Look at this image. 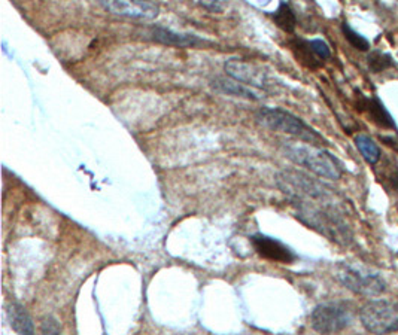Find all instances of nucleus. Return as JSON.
I'll list each match as a JSON object with an SVG mask.
<instances>
[{"instance_id": "obj_12", "label": "nucleus", "mask_w": 398, "mask_h": 335, "mask_svg": "<svg viewBox=\"0 0 398 335\" xmlns=\"http://www.w3.org/2000/svg\"><path fill=\"white\" fill-rule=\"evenodd\" d=\"M213 88L218 89V91L233 96V97H242V98H248V100H260L261 96L252 89L247 88L243 84L238 83L234 79H222V78H216L212 83Z\"/></svg>"}, {"instance_id": "obj_8", "label": "nucleus", "mask_w": 398, "mask_h": 335, "mask_svg": "<svg viewBox=\"0 0 398 335\" xmlns=\"http://www.w3.org/2000/svg\"><path fill=\"white\" fill-rule=\"evenodd\" d=\"M106 12L133 20L152 21L160 14V5L152 0H98Z\"/></svg>"}, {"instance_id": "obj_16", "label": "nucleus", "mask_w": 398, "mask_h": 335, "mask_svg": "<svg viewBox=\"0 0 398 335\" xmlns=\"http://www.w3.org/2000/svg\"><path fill=\"white\" fill-rule=\"evenodd\" d=\"M368 66L373 74H379V72H384L388 67L394 66V61L390 56H388V54H384L381 51H375L372 56L368 57Z\"/></svg>"}, {"instance_id": "obj_20", "label": "nucleus", "mask_w": 398, "mask_h": 335, "mask_svg": "<svg viewBox=\"0 0 398 335\" xmlns=\"http://www.w3.org/2000/svg\"><path fill=\"white\" fill-rule=\"evenodd\" d=\"M202 5L212 12H220L222 9V5H221L220 0H202Z\"/></svg>"}, {"instance_id": "obj_11", "label": "nucleus", "mask_w": 398, "mask_h": 335, "mask_svg": "<svg viewBox=\"0 0 398 335\" xmlns=\"http://www.w3.org/2000/svg\"><path fill=\"white\" fill-rule=\"evenodd\" d=\"M358 109L368 112L370 118H372V121H375L377 125L384 127V129H395L392 116L388 114V111L385 109V106L381 103V100H377V98H375V97L368 98V97H364L363 94H361Z\"/></svg>"}, {"instance_id": "obj_3", "label": "nucleus", "mask_w": 398, "mask_h": 335, "mask_svg": "<svg viewBox=\"0 0 398 335\" xmlns=\"http://www.w3.org/2000/svg\"><path fill=\"white\" fill-rule=\"evenodd\" d=\"M255 118L258 124L271 131L291 134L294 138L312 144L327 143L318 131H315L303 120L280 107H261Z\"/></svg>"}, {"instance_id": "obj_19", "label": "nucleus", "mask_w": 398, "mask_h": 335, "mask_svg": "<svg viewBox=\"0 0 398 335\" xmlns=\"http://www.w3.org/2000/svg\"><path fill=\"white\" fill-rule=\"evenodd\" d=\"M41 331L43 334H60L61 325L57 319H54V318H51V316H48V318L43 319V322L41 325Z\"/></svg>"}, {"instance_id": "obj_4", "label": "nucleus", "mask_w": 398, "mask_h": 335, "mask_svg": "<svg viewBox=\"0 0 398 335\" xmlns=\"http://www.w3.org/2000/svg\"><path fill=\"white\" fill-rule=\"evenodd\" d=\"M336 277L343 286L358 295L377 296L386 291L384 277L366 266L342 262L337 266Z\"/></svg>"}, {"instance_id": "obj_18", "label": "nucleus", "mask_w": 398, "mask_h": 335, "mask_svg": "<svg viewBox=\"0 0 398 335\" xmlns=\"http://www.w3.org/2000/svg\"><path fill=\"white\" fill-rule=\"evenodd\" d=\"M309 45H311V48L315 52L316 57H320L322 60H328L331 57L330 47L322 39H313L309 42Z\"/></svg>"}, {"instance_id": "obj_9", "label": "nucleus", "mask_w": 398, "mask_h": 335, "mask_svg": "<svg viewBox=\"0 0 398 335\" xmlns=\"http://www.w3.org/2000/svg\"><path fill=\"white\" fill-rule=\"evenodd\" d=\"M249 240L255 252L264 259L280 262V264H293L297 259L295 253L289 249L286 244L279 241L277 239L269 237L266 234H254L251 235Z\"/></svg>"}, {"instance_id": "obj_13", "label": "nucleus", "mask_w": 398, "mask_h": 335, "mask_svg": "<svg viewBox=\"0 0 398 335\" xmlns=\"http://www.w3.org/2000/svg\"><path fill=\"white\" fill-rule=\"evenodd\" d=\"M9 321H11V328L18 334H33L34 325L32 322L30 314L21 304L14 303L8 309Z\"/></svg>"}, {"instance_id": "obj_17", "label": "nucleus", "mask_w": 398, "mask_h": 335, "mask_svg": "<svg viewBox=\"0 0 398 335\" xmlns=\"http://www.w3.org/2000/svg\"><path fill=\"white\" fill-rule=\"evenodd\" d=\"M342 30H343V34H345L346 41L352 45V47L357 48L358 51H368V48H370L368 41L364 38V36H361L359 33H357L349 24H346V23L343 24Z\"/></svg>"}, {"instance_id": "obj_5", "label": "nucleus", "mask_w": 398, "mask_h": 335, "mask_svg": "<svg viewBox=\"0 0 398 335\" xmlns=\"http://www.w3.org/2000/svg\"><path fill=\"white\" fill-rule=\"evenodd\" d=\"M363 327L373 334H390L398 331V304L386 300L367 303L359 312Z\"/></svg>"}, {"instance_id": "obj_2", "label": "nucleus", "mask_w": 398, "mask_h": 335, "mask_svg": "<svg viewBox=\"0 0 398 335\" xmlns=\"http://www.w3.org/2000/svg\"><path fill=\"white\" fill-rule=\"evenodd\" d=\"M284 155L293 161L294 164L302 166L320 177L337 180L343 175V167L340 161L322 148H318L312 143L300 142H284L282 143Z\"/></svg>"}, {"instance_id": "obj_15", "label": "nucleus", "mask_w": 398, "mask_h": 335, "mask_svg": "<svg viewBox=\"0 0 398 335\" xmlns=\"http://www.w3.org/2000/svg\"><path fill=\"white\" fill-rule=\"evenodd\" d=\"M273 20L277 24V27H280V29L286 33H293L297 25L295 14L293 9L289 8V5H286L285 2H280L279 8L276 9V12L273 14Z\"/></svg>"}, {"instance_id": "obj_7", "label": "nucleus", "mask_w": 398, "mask_h": 335, "mask_svg": "<svg viewBox=\"0 0 398 335\" xmlns=\"http://www.w3.org/2000/svg\"><path fill=\"white\" fill-rule=\"evenodd\" d=\"M224 70L231 79L240 84L254 87L261 91H270L275 87V80L269 72L255 63H248L239 58H230L224 65Z\"/></svg>"}, {"instance_id": "obj_14", "label": "nucleus", "mask_w": 398, "mask_h": 335, "mask_svg": "<svg viewBox=\"0 0 398 335\" xmlns=\"http://www.w3.org/2000/svg\"><path fill=\"white\" fill-rule=\"evenodd\" d=\"M355 144L358 151L361 152V155L364 157V160L368 164H377V161L381 160V149H379L377 144L368 138L366 134H358L355 138Z\"/></svg>"}, {"instance_id": "obj_1", "label": "nucleus", "mask_w": 398, "mask_h": 335, "mask_svg": "<svg viewBox=\"0 0 398 335\" xmlns=\"http://www.w3.org/2000/svg\"><path fill=\"white\" fill-rule=\"evenodd\" d=\"M276 185L297 210V218L331 241L348 244L352 233L340 212L336 194L318 179L297 170L276 175Z\"/></svg>"}, {"instance_id": "obj_10", "label": "nucleus", "mask_w": 398, "mask_h": 335, "mask_svg": "<svg viewBox=\"0 0 398 335\" xmlns=\"http://www.w3.org/2000/svg\"><path fill=\"white\" fill-rule=\"evenodd\" d=\"M148 38L157 43L175 48H198L207 43L206 39L198 38L196 34L176 33L163 25H152L148 30Z\"/></svg>"}, {"instance_id": "obj_6", "label": "nucleus", "mask_w": 398, "mask_h": 335, "mask_svg": "<svg viewBox=\"0 0 398 335\" xmlns=\"http://www.w3.org/2000/svg\"><path fill=\"white\" fill-rule=\"evenodd\" d=\"M352 321L348 307L340 303H322L311 314L312 328L321 334H336L346 329Z\"/></svg>"}]
</instances>
